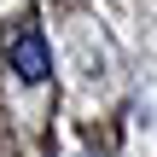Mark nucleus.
Segmentation results:
<instances>
[{"label": "nucleus", "mask_w": 157, "mask_h": 157, "mask_svg": "<svg viewBox=\"0 0 157 157\" xmlns=\"http://www.w3.org/2000/svg\"><path fill=\"white\" fill-rule=\"evenodd\" d=\"M12 70H17V82H47L52 76V52H47V41L35 35V29H23L17 41H12Z\"/></svg>", "instance_id": "obj_1"}]
</instances>
